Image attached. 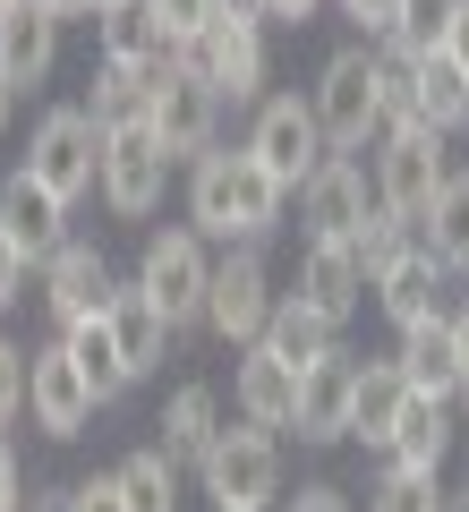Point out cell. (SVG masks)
Returning <instances> with one entry per match:
<instances>
[{
	"label": "cell",
	"instance_id": "cell-1",
	"mask_svg": "<svg viewBox=\"0 0 469 512\" xmlns=\"http://www.w3.org/2000/svg\"><path fill=\"white\" fill-rule=\"evenodd\" d=\"M290 188L273 180L265 163H256V146H214L188 163V222H197L205 239H265L273 222H282Z\"/></svg>",
	"mask_w": 469,
	"mask_h": 512
},
{
	"label": "cell",
	"instance_id": "cell-2",
	"mask_svg": "<svg viewBox=\"0 0 469 512\" xmlns=\"http://www.w3.org/2000/svg\"><path fill=\"white\" fill-rule=\"evenodd\" d=\"M197 478H205V495H214V512H265L273 495H282V436L256 427V419L222 427V436L205 444Z\"/></svg>",
	"mask_w": 469,
	"mask_h": 512
},
{
	"label": "cell",
	"instance_id": "cell-3",
	"mask_svg": "<svg viewBox=\"0 0 469 512\" xmlns=\"http://www.w3.org/2000/svg\"><path fill=\"white\" fill-rule=\"evenodd\" d=\"M214 239L197 231V222H171V231H154L145 239V256H137V282L154 291V308L171 316V333H188V325H205V299H214Z\"/></svg>",
	"mask_w": 469,
	"mask_h": 512
},
{
	"label": "cell",
	"instance_id": "cell-4",
	"mask_svg": "<svg viewBox=\"0 0 469 512\" xmlns=\"http://www.w3.org/2000/svg\"><path fill=\"white\" fill-rule=\"evenodd\" d=\"M316 120H325L333 154H359L367 137H384V86H376V43H342L316 69Z\"/></svg>",
	"mask_w": 469,
	"mask_h": 512
},
{
	"label": "cell",
	"instance_id": "cell-5",
	"mask_svg": "<svg viewBox=\"0 0 469 512\" xmlns=\"http://www.w3.org/2000/svg\"><path fill=\"white\" fill-rule=\"evenodd\" d=\"M145 120L163 128V146L180 154V163H197V154L222 146V86L188 52H171L163 69H154V103H145Z\"/></svg>",
	"mask_w": 469,
	"mask_h": 512
},
{
	"label": "cell",
	"instance_id": "cell-6",
	"mask_svg": "<svg viewBox=\"0 0 469 512\" xmlns=\"http://www.w3.org/2000/svg\"><path fill=\"white\" fill-rule=\"evenodd\" d=\"M26 171H35L52 197H94L103 188V128H94L86 103H60L35 120V137H26Z\"/></svg>",
	"mask_w": 469,
	"mask_h": 512
},
{
	"label": "cell",
	"instance_id": "cell-7",
	"mask_svg": "<svg viewBox=\"0 0 469 512\" xmlns=\"http://www.w3.org/2000/svg\"><path fill=\"white\" fill-rule=\"evenodd\" d=\"M444 128H427V120H401V128H384V146H376V197L393 205L401 222H427L435 214V197H444Z\"/></svg>",
	"mask_w": 469,
	"mask_h": 512
},
{
	"label": "cell",
	"instance_id": "cell-8",
	"mask_svg": "<svg viewBox=\"0 0 469 512\" xmlns=\"http://www.w3.org/2000/svg\"><path fill=\"white\" fill-rule=\"evenodd\" d=\"M248 146H256V163L273 171V180L299 197L307 180H316V163L333 154V137H325V120H316V94H265L256 103V128H248Z\"/></svg>",
	"mask_w": 469,
	"mask_h": 512
},
{
	"label": "cell",
	"instance_id": "cell-9",
	"mask_svg": "<svg viewBox=\"0 0 469 512\" xmlns=\"http://www.w3.org/2000/svg\"><path fill=\"white\" fill-rule=\"evenodd\" d=\"M180 154L163 146V128L154 120H128V128H103V205L120 222H145L163 205V180Z\"/></svg>",
	"mask_w": 469,
	"mask_h": 512
},
{
	"label": "cell",
	"instance_id": "cell-10",
	"mask_svg": "<svg viewBox=\"0 0 469 512\" xmlns=\"http://www.w3.org/2000/svg\"><path fill=\"white\" fill-rule=\"evenodd\" d=\"M273 274H265V239H231V256L214 265V299H205V325L222 333L231 350H248V342H265V325H273Z\"/></svg>",
	"mask_w": 469,
	"mask_h": 512
},
{
	"label": "cell",
	"instance_id": "cell-11",
	"mask_svg": "<svg viewBox=\"0 0 469 512\" xmlns=\"http://www.w3.org/2000/svg\"><path fill=\"white\" fill-rule=\"evenodd\" d=\"M188 60L222 86V103H256V86H265V9L256 0H222V18L188 43Z\"/></svg>",
	"mask_w": 469,
	"mask_h": 512
},
{
	"label": "cell",
	"instance_id": "cell-12",
	"mask_svg": "<svg viewBox=\"0 0 469 512\" xmlns=\"http://www.w3.org/2000/svg\"><path fill=\"white\" fill-rule=\"evenodd\" d=\"M94 410H103V393L86 384L77 350L69 342H43L35 367H26V419H35L52 444H69V436H86V427H94Z\"/></svg>",
	"mask_w": 469,
	"mask_h": 512
},
{
	"label": "cell",
	"instance_id": "cell-13",
	"mask_svg": "<svg viewBox=\"0 0 469 512\" xmlns=\"http://www.w3.org/2000/svg\"><path fill=\"white\" fill-rule=\"evenodd\" d=\"M376 171L359 163V154H325L316 163V180L299 188V222H307V239H350L367 214H376Z\"/></svg>",
	"mask_w": 469,
	"mask_h": 512
},
{
	"label": "cell",
	"instance_id": "cell-14",
	"mask_svg": "<svg viewBox=\"0 0 469 512\" xmlns=\"http://www.w3.org/2000/svg\"><path fill=\"white\" fill-rule=\"evenodd\" d=\"M350 402H359V359L333 350V359H316L299 376V419H290V436L299 444H342L350 436Z\"/></svg>",
	"mask_w": 469,
	"mask_h": 512
},
{
	"label": "cell",
	"instance_id": "cell-15",
	"mask_svg": "<svg viewBox=\"0 0 469 512\" xmlns=\"http://www.w3.org/2000/svg\"><path fill=\"white\" fill-rule=\"evenodd\" d=\"M231 402H239V419L290 436V419H299V367H290L273 342H248L239 350V376H231Z\"/></svg>",
	"mask_w": 469,
	"mask_h": 512
},
{
	"label": "cell",
	"instance_id": "cell-16",
	"mask_svg": "<svg viewBox=\"0 0 469 512\" xmlns=\"http://www.w3.org/2000/svg\"><path fill=\"white\" fill-rule=\"evenodd\" d=\"M0 231L43 265V256L69 248V197H52L35 171H9V180H0Z\"/></svg>",
	"mask_w": 469,
	"mask_h": 512
},
{
	"label": "cell",
	"instance_id": "cell-17",
	"mask_svg": "<svg viewBox=\"0 0 469 512\" xmlns=\"http://www.w3.org/2000/svg\"><path fill=\"white\" fill-rule=\"evenodd\" d=\"M367 291H376V274L359 265V239H307V256H299V299H316L333 325H350V308H359Z\"/></svg>",
	"mask_w": 469,
	"mask_h": 512
},
{
	"label": "cell",
	"instance_id": "cell-18",
	"mask_svg": "<svg viewBox=\"0 0 469 512\" xmlns=\"http://www.w3.org/2000/svg\"><path fill=\"white\" fill-rule=\"evenodd\" d=\"M35 274H43V308H52V325H77V316H94L111 299V265H103L94 239H69L60 256H43Z\"/></svg>",
	"mask_w": 469,
	"mask_h": 512
},
{
	"label": "cell",
	"instance_id": "cell-19",
	"mask_svg": "<svg viewBox=\"0 0 469 512\" xmlns=\"http://www.w3.org/2000/svg\"><path fill=\"white\" fill-rule=\"evenodd\" d=\"M103 316H111V342H120L128 376H154V367H163V350H171V316L154 308V291H145V282H111Z\"/></svg>",
	"mask_w": 469,
	"mask_h": 512
},
{
	"label": "cell",
	"instance_id": "cell-20",
	"mask_svg": "<svg viewBox=\"0 0 469 512\" xmlns=\"http://www.w3.org/2000/svg\"><path fill=\"white\" fill-rule=\"evenodd\" d=\"M444 274H452V265L427 248V239H418L401 265H384V274H376V299H384V316H393V333H410V325H427V316H444Z\"/></svg>",
	"mask_w": 469,
	"mask_h": 512
},
{
	"label": "cell",
	"instance_id": "cell-21",
	"mask_svg": "<svg viewBox=\"0 0 469 512\" xmlns=\"http://www.w3.org/2000/svg\"><path fill=\"white\" fill-rule=\"evenodd\" d=\"M393 359H401V376H410V393H427V402H461V350H452V316L410 325Z\"/></svg>",
	"mask_w": 469,
	"mask_h": 512
},
{
	"label": "cell",
	"instance_id": "cell-22",
	"mask_svg": "<svg viewBox=\"0 0 469 512\" xmlns=\"http://www.w3.org/2000/svg\"><path fill=\"white\" fill-rule=\"evenodd\" d=\"M52 60H60V18H52V9H35V0L0 9V69L18 77V86H43Z\"/></svg>",
	"mask_w": 469,
	"mask_h": 512
},
{
	"label": "cell",
	"instance_id": "cell-23",
	"mask_svg": "<svg viewBox=\"0 0 469 512\" xmlns=\"http://www.w3.org/2000/svg\"><path fill=\"white\" fill-rule=\"evenodd\" d=\"M265 342H273V350H282V359L307 376L316 359H333V350H342V325H333V316L316 308V299L282 291V299H273V325H265Z\"/></svg>",
	"mask_w": 469,
	"mask_h": 512
},
{
	"label": "cell",
	"instance_id": "cell-24",
	"mask_svg": "<svg viewBox=\"0 0 469 512\" xmlns=\"http://www.w3.org/2000/svg\"><path fill=\"white\" fill-rule=\"evenodd\" d=\"M401 410H410V376H401V359H367L359 367V402H350V436L384 453L393 427H401Z\"/></svg>",
	"mask_w": 469,
	"mask_h": 512
},
{
	"label": "cell",
	"instance_id": "cell-25",
	"mask_svg": "<svg viewBox=\"0 0 469 512\" xmlns=\"http://www.w3.org/2000/svg\"><path fill=\"white\" fill-rule=\"evenodd\" d=\"M94 43H103V60H137V69L171 60V35L154 18V0H111V9H94Z\"/></svg>",
	"mask_w": 469,
	"mask_h": 512
},
{
	"label": "cell",
	"instance_id": "cell-26",
	"mask_svg": "<svg viewBox=\"0 0 469 512\" xmlns=\"http://www.w3.org/2000/svg\"><path fill=\"white\" fill-rule=\"evenodd\" d=\"M452 453V402H427V393H410V410H401L393 444H384V461H401V470H444Z\"/></svg>",
	"mask_w": 469,
	"mask_h": 512
},
{
	"label": "cell",
	"instance_id": "cell-27",
	"mask_svg": "<svg viewBox=\"0 0 469 512\" xmlns=\"http://www.w3.org/2000/svg\"><path fill=\"white\" fill-rule=\"evenodd\" d=\"M222 436V402H214V384H180L163 402V453L171 461H205V444Z\"/></svg>",
	"mask_w": 469,
	"mask_h": 512
},
{
	"label": "cell",
	"instance_id": "cell-28",
	"mask_svg": "<svg viewBox=\"0 0 469 512\" xmlns=\"http://www.w3.org/2000/svg\"><path fill=\"white\" fill-rule=\"evenodd\" d=\"M418 120L444 128V137H452V128H469V69L444 52V43L418 52Z\"/></svg>",
	"mask_w": 469,
	"mask_h": 512
},
{
	"label": "cell",
	"instance_id": "cell-29",
	"mask_svg": "<svg viewBox=\"0 0 469 512\" xmlns=\"http://www.w3.org/2000/svg\"><path fill=\"white\" fill-rule=\"evenodd\" d=\"M154 69H163V60H154ZM154 69H137V60H103V69H94V94H86L94 128L145 120V103H154Z\"/></svg>",
	"mask_w": 469,
	"mask_h": 512
},
{
	"label": "cell",
	"instance_id": "cell-30",
	"mask_svg": "<svg viewBox=\"0 0 469 512\" xmlns=\"http://www.w3.org/2000/svg\"><path fill=\"white\" fill-rule=\"evenodd\" d=\"M60 342L77 350V367H86V384L103 393V402H120L128 384H137V376H128V359H120V342H111V316H103V308L77 316V325H60Z\"/></svg>",
	"mask_w": 469,
	"mask_h": 512
},
{
	"label": "cell",
	"instance_id": "cell-31",
	"mask_svg": "<svg viewBox=\"0 0 469 512\" xmlns=\"http://www.w3.org/2000/svg\"><path fill=\"white\" fill-rule=\"evenodd\" d=\"M418 239L444 256L452 274H469V171H444V197H435V214L418 222Z\"/></svg>",
	"mask_w": 469,
	"mask_h": 512
},
{
	"label": "cell",
	"instance_id": "cell-32",
	"mask_svg": "<svg viewBox=\"0 0 469 512\" xmlns=\"http://www.w3.org/2000/svg\"><path fill=\"white\" fill-rule=\"evenodd\" d=\"M120 495H128V512H180V461L154 444V453H128L120 470Z\"/></svg>",
	"mask_w": 469,
	"mask_h": 512
},
{
	"label": "cell",
	"instance_id": "cell-33",
	"mask_svg": "<svg viewBox=\"0 0 469 512\" xmlns=\"http://www.w3.org/2000/svg\"><path fill=\"white\" fill-rule=\"evenodd\" d=\"M452 495L435 487V470H401V461H384V478L367 487V512H444Z\"/></svg>",
	"mask_w": 469,
	"mask_h": 512
},
{
	"label": "cell",
	"instance_id": "cell-34",
	"mask_svg": "<svg viewBox=\"0 0 469 512\" xmlns=\"http://www.w3.org/2000/svg\"><path fill=\"white\" fill-rule=\"evenodd\" d=\"M350 239H359V265H367V274H384V265H401V256L418 248V222H401L393 205H376V214H367Z\"/></svg>",
	"mask_w": 469,
	"mask_h": 512
},
{
	"label": "cell",
	"instance_id": "cell-35",
	"mask_svg": "<svg viewBox=\"0 0 469 512\" xmlns=\"http://www.w3.org/2000/svg\"><path fill=\"white\" fill-rule=\"evenodd\" d=\"M154 18H163V35H171V52H188V43H197L205 26L222 18V0H154Z\"/></svg>",
	"mask_w": 469,
	"mask_h": 512
},
{
	"label": "cell",
	"instance_id": "cell-36",
	"mask_svg": "<svg viewBox=\"0 0 469 512\" xmlns=\"http://www.w3.org/2000/svg\"><path fill=\"white\" fill-rule=\"evenodd\" d=\"M26 367H35V350H18L9 333H0V427L26 410Z\"/></svg>",
	"mask_w": 469,
	"mask_h": 512
},
{
	"label": "cell",
	"instance_id": "cell-37",
	"mask_svg": "<svg viewBox=\"0 0 469 512\" xmlns=\"http://www.w3.org/2000/svg\"><path fill=\"white\" fill-rule=\"evenodd\" d=\"M342 18L359 26V35H401V18H410V0H342Z\"/></svg>",
	"mask_w": 469,
	"mask_h": 512
},
{
	"label": "cell",
	"instance_id": "cell-38",
	"mask_svg": "<svg viewBox=\"0 0 469 512\" xmlns=\"http://www.w3.org/2000/svg\"><path fill=\"white\" fill-rule=\"evenodd\" d=\"M26 274H35V256H26L9 231H0V316H9V308L26 299Z\"/></svg>",
	"mask_w": 469,
	"mask_h": 512
},
{
	"label": "cell",
	"instance_id": "cell-39",
	"mask_svg": "<svg viewBox=\"0 0 469 512\" xmlns=\"http://www.w3.org/2000/svg\"><path fill=\"white\" fill-rule=\"evenodd\" d=\"M69 512H128L120 478H86V487H69Z\"/></svg>",
	"mask_w": 469,
	"mask_h": 512
},
{
	"label": "cell",
	"instance_id": "cell-40",
	"mask_svg": "<svg viewBox=\"0 0 469 512\" xmlns=\"http://www.w3.org/2000/svg\"><path fill=\"white\" fill-rule=\"evenodd\" d=\"M444 52L469 69V0H444Z\"/></svg>",
	"mask_w": 469,
	"mask_h": 512
},
{
	"label": "cell",
	"instance_id": "cell-41",
	"mask_svg": "<svg viewBox=\"0 0 469 512\" xmlns=\"http://www.w3.org/2000/svg\"><path fill=\"white\" fill-rule=\"evenodd\" d=\"M0 512H26V470H18L9 444H0Z\"/></svg>",
	"mask_w": 469,
	"mask_h": 512
},
{
	"label": "cell",
	"instance_id": "cell-42",
	"mask_svg": "<svg viewBox=\"0 0 469 512\" xmlns=\"http://www.w3.org/2000/svg\"><path fill=\"white\" fill-rule=\"evenodd\" d=\"M290 512H350V504H342V487H299Z\"/></svg>",
	"mask_w": 469,
	"mask_h": 512
},
{
	"label": "cell",
	"instance_id": "cell-43",
	"mask_svg": "<svg viewBox=\"0 0 469 512\" xmlns=\"http://www.w3.org/2000/svg\"><path fill=\"white\" fill-rule=\"evenodd\" d=\"M256 9H265V18H282V26H307L325 0H256Z\"/></svg>",
	"mask_w": 469,
	"mask_h": 512
},
{
	"label": "cell",
	"instance_id": "cell-44",
	"mask_svg": "<svg viewBox=\"0 0 469 512\" xmlns=\"http://www.w3.org/2000/svg\"><path fill=\"white\" fill-rule=\"evenodd\" d=\"M18 94H26V86H18L9 69H0V137H9V120H18Z\"/></svg>",
	"mask_w": 469,
	"mask_h": 512
},
{
	"label": "cell",
	"instance_id": "cell-45",
	"mask_svg": "<svg viewBox=\"0 0 469 512\" xmlns=\"http://www.w3.org/2000/svg\"><path fill=\"white\" fill-rule=\"evenodd\" d=\"M35 9H52V18L69 26V18H94V9H103V0H35Z\"/></svg>",
	"mask_w": 469,
	"mask_h": 512
},
{
	"label": "cell",
	"instance_id": "cell-46",
	"mask_svg": "<svg viewBox=\"0 0 469 512\" xmlns=\"http://www.w3.org/2000/svg\"><path fill=\"white\" fill-rule=\"evenodd\" d=\"M452 350H461V402H469V308L452 316Z\"/></svg>",
	"mask_w": 469,
	"mask_h": 512
},
{
	"label": "cell",
	"instance_id": "cell-47",
	"mask_svg": "<svg viewBox=\"0 0 469 512\" xmlns=\"http://www.w3.org/2000/svg\"><path fill=\"white\" fill-rule=\"evenodd\" d=\"M26 512H69V495H26Z\"/></svg>",
	"mask_w": 469,
	"mask_h": 512
},
{
	"label": "cell",
	"instance_id": "cell-48",
	"mask_svg": "<svg viewBox=\"0 0 469 512\" xmlns=\"http://www.w3.org/2000/svg\"><path fill=\"white\" fill-rule=\"evenodd\" d=\"M0 9H18V0H0Z\"/></svg>",
	"mask_w": 469,
	"mask_h": 512
},
{
	"label": "cell",
	"instance_id": "cell-49",
	"mask_svg": "<svg viewBox=\"0 0 469 512\" xmlns=\"http://www.w3.org/2000/svg\"><path fill=\"white\" fill-rule=\"evenodd\" d=\"M103 9H111V0H103Z\"/></svg>",
	"mask_w": 469,
	"mask_h": 512
}]
</instances>
